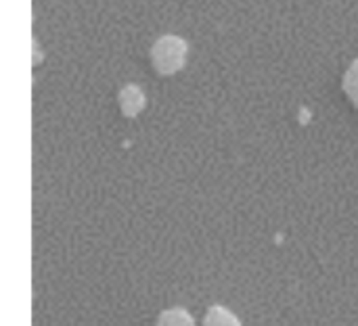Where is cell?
<instances>
[{
    "label": "cell",
    "mask_w": 358,
    "mask_h": 326,
    "mask_svg": "<svg viewBox=\"0 0 358 326\" xmlns=\"http://www.w3.org/2000/svg\"><path fill=\"white\" fill-rule=\"evenodd\" d=\"M187 61V42L178 36H164L151 48V63L157 73L172 75L182 69Z\"/></svg>",
    "instance_id": "6da1fadb"
},
{
    "label": "cell",
    "mask_w": 358,
    "mask_h": 326,
    "mask_svg": "<svg viewBox=\"0 0 358 326\" xmlns=\"http://www.w3.org/2000/svg\"><path fill=\"white\" fill-rule=\"evenodd\" d=\"M145 107V94L141 92L138 86H124L120 92V109L126 117H136Z\"/></svg>",
    "instance_id": "7a4b0ae2"
},
{
    "label": "cell",
    "mask_w": 358,
    "mask_h": 326,
    "mask_svg": "<svg viewBox=\"0 0 358 326\" xmlns=\"http://www.w3.org/2000/svg\"><path fill=\"white\" fill-rule=\"evenodd\" d=\"M155 326H197L193 316L182 310V308H172V310H166L159 314Z\"/></svg>",
    "instance_id": "3957f363"
},
{
    "label": "cell",
    "mask_w": 358,
    "mask_h": 326,
    "mask_svg": "<svg viewBox=\"0 0 358 326\" xmlns=\"http://www.w3.org/2000/svg\"><path fill=\"white\" fill-rule=\"evenodd\" d=\"M203 326H241L237 320V316L233 312H229L222 306H214L208 310L206 318H203Z\"/></svg>",
    "instance_id": "277c9868"
},
{
    "label": "cell",
    "mask_w": 358,
    "mask_h": 326,
    "mask_svg": "<svg viewBox=\"0 0 358 326\" xmlns=\"http://www.w3.org/2000/svg\"><path fill=\"white\" fill-rule=\"evenodd\" d=\"M344 92L350 98V103L358 109V59L344 73Z\"/></svg>",
    "instance_id": "5b68a950"
}]
</instances>
